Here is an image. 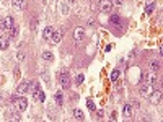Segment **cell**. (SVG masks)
<instances>
[{"instance_id": "6da1fadb", "label": "cell", "mask_w": 163, "mask_h": 122, "mask_svg": "<svg viewBox=\"0 0 163 122\" xmlns=\"http://www.w3.org/2000/svg\"><path fill=\"white\" fill-rule=\"evenodd\" d=\"M11 103L15 104V108H17L18 111H26V108H28V101H26V98L18 96V95H13V96H11Z\"/></svg>"}, {"instance_id": "7a4b0ae2", "label": "cell", "mask_w": 163, "mask_h": 122, "mask_svg": "<svg viewBox=\"0 0 163 122\" xmlns=\"http://www.w3.org/2000/svg\"><path fill=\"white\" fill-rule=\"evenodd\" d=\"M33 85H34V83H33L31 80L23 81V83L17 88V93H18V95H26V93H30L31 89H33Z\"/></svg>"}, {"instance_id": "3957f363", "label": "cell", "mask_w": 163, "mask_h": 122, "mask_svg": "<svg viewBox=\"0 0 163 122\" xmlns=\"http://www.w3.org/2000/svg\"><path fill=\"white\" fill-rule=\"evenodd\" d=\"M155 85H149V83H144L140 86V95L144 96V98H150V95H152V93L155 91Z\"/></svg>"}, {"instance_id": "277c9868", "label": "cell", "mask_w": 163, "mask_h": 122, "mask_svg": "<svg viewBox=\"0 0 163 122\" xmlns=\"http://www.w3.org/2000/svg\"><path fill=\"white\" fill-rule=\"evenodd\" d=\"M31 91H33V96H34V101H44V91H42L41 88L38 86V85H33V89H31Z\"/></svg>"}, {"instance_id": "5b68a950", "label": "cell", "mask_w": 163, "mask_h": 122, "mask_svg": "<svg viewBox=\"0 0 163 122\" xmlns=\"http://www.w3.org/2000/svg\"><path fill=\"white\" fill-rule=\"evenodd\" d=\"M113 8V2L111 0H100V10L103 13H109Z\"/></svg>"}, {"instance_id": "8992f818", "label": "cell", "mask_w": 163, "mask_h": 122, "mask_svg": "<svg viewBox=\"0 0 163 122\" xmlns=\"http://www.w3.org/2000/svg\"><path fill=\"white\" fill-rule=\"evenodd\" d=\"M61 85H62V88H69L70 86V75H69V72H62L61 73Z\"/></svg>"}, {"instance_id": "52a82bcc", "label": "cell", "mask_w": 163, "mask_h": 122, "mask_svg": "<svg viewBox=\"0 0 163 122\" xmlns=\"http://www.w3.org/2000/svg\"><path fill=\"white\" fill-rule=\"evenodd\" d=\"M144 83H149V85H155V86H157V73H155V72H150L149 75L145 77Z\"/></svg>"}, {"instance_id": "ba28073f", "label": "cell", "mask_w": 163, "mask_h": 122, "mask_svg": "<svg viewBox=\"0 0 163 122\" xmlns=\"http://www.w3.org/2000/svg\"><path fill=\"white\" fill-rule=\"evenodd\" d=\"M83 36H85V30L83 28H77L74 33V39H75V42H80V41L83 39Z\"/></svg>"}, {"instance_id": "9c48e42d", "label": "cell", "mask_w": 163, "mask_h": 122, "mask_svg": "<svg viewBox=\"0 0 163 122\" xmlns=\"http://www.w3.org/2000/svg\"><path fill=\"white\" fill-rule=\"evenodd\" d=\"M52 33H54V28L52 26H46L44 28V33H42V38L51 41V38H52Z\"/></svg>"}, {"instance_id": "30bf717a", "label": "cell", "mask_w": 163, "mask_h": 122, "mask_svg": "<svg viewBox=\"0 0 163 122\" xmlns=\"http://www.w3.org/2000/svg\"><path fill=\"white\" fill-rule=\"evenodd\" d=\"M13 26H15L13 18H11V16H7V18L3 20V30H11Z\"/></svg>"}, {"instance_id": "8fae6325", "label": "cell", "mask_w": 163, "mask_h": 122, "mask_svg": "<svg viewBox=\"0 0 163 122\" xmlns=\"http://www.w3.org/2000/svg\"><path fill=\"white\" fill-rule=\"evenodd\" d=\"M8 44H10V38H8V36H2V38H0V49H2V51L8 49Z\"/></svg>"}, {"instance_id": "7c38bea8", "label": "cell", "mask_w": 163, "mask_h": 122, "mask_svg": "<svg viewBox=\"0 0 163 122\" xmlns=\"http://www.w3.org/2000/svg\"><path fill=\"white\" fill-rule=\"evenodd\" d=\"M61 39H62V31H61V30H59V31H55V30H54L51 41H52L54 44H59V42H61Z\"/></svg>"}, {"instance_id": "4fadbf2b", "label": "cell", "mask_w": 163, "mask_h": 122, "mask_svg": "<svg viewBox=\"0 0 163 122\" xmlns=\"http://www.w3.org/2000/svg\"><path fill=\"white\" fill-rule=\"evenodd\" d=\"M124 117H127V119H130L132 117V104H124Z\"/></svg>"}, {"instance_id": "5bb4252c", "label": "cell", "mask_w": 163, "mask_h": 122, "mask_svg": "<svg viewBox=\"0 0 163 122\" xmlns=\"http://www.w3.org/2000/svg\"><path fill=\"white\" fill-rule=\"evenodd\" d=\"M11 2H13V7L18 8V10H23L26 5V0H11Z\"/></svg>"}, {"instance_id": "9a60e30c", "label": "cell", "mask_w": 163, "mask_h": 122, "mask_svg": "<svg viewBox=\"0 0 163 122\" xmlns=\"http://www.w3.org/2000/svg\"><path fill=\"white\" fill-rule=\"evenodd\" d=\"M155 8H157V3H149V5H147V8H145V13H147V15H152Z\"/></svg>"}, {"instance_id": "2e32d148", "label": "cell", "mask_w": 163, "mask_h": 122, "mask_svg": "<svg viewBox=\"0 0 163 122\" xmlns=\"http://www.w3.org/2000/svg\"><path fill=\"white\" fill-rule=\"evenodd\" d=\"M150 68H152V72L160 70V62H158V60H152V62H150Z\"/></svg>"}, {"instance_id": "e0dca14e", "label": "cell", "mask_w": 163, "mask_h": 122, "mask_svg": "<svg viewBox=\"0 0 163 122\" xmlns=\"http://www.w3.org/2000/svg\"><path fill=\"white\" fill-rule=\"evenodd\" d=\"M41 55H42V59H44V60H54V55H52V52H49V51H44Z\"/></svg>"}, {"instance_id": "ac0fdd59", "label": "cell", "mask_w": 163, "mask_h": 122, "mask_svg": "<svg viewBox=\"0 0 163 122\" xmlns=\"http://www.w3.org/2000/svg\"><path fill=\"white\" fill-rule=\"evenodd\" d=\"M109 21H111V24H119V23H121V16H119V15H113Z\"/></svg>"}, {"instance_id": "d6986e66", "label": "cell", "mask_w": 163, "mask_h": 122, "mask_svg": "<svg viewBox=\"0 0 163 122\" xmlns=\"http://www.w3.org/2000/svg\"><path fill=\"white\" fill-rule=\"evenodd\" d=\"M74 117H75V119H78V120H82L83 119V111H80V109H75V111H74Z\"/></svg>"}, {"instance_id": "ffe728a7", "label": "cell", "mask_w": 163, "mask_h": 122, "mask_svg": "<svg viewBox=\"0 0 163 122\" xmlns=\"http://www.w3.org/2000/svg\"><path fill=\"white\" fill-rule=\"evenodd\" d=\"M83 78H85V77H83L82 73H80V75H77V77H75V85H77V86H80V85L83 83Z\"/></svg>"}, {"instance_id": "44dd1931", "label": "cell", "mask_w": 163, "mask_h": 122, "mask_svg": "<svg viewBox=\"0 0 163 122\" xmlns=\"http://www.w3.org/2000/svg\"><path fill=\"white\" fill-rule=\"evenodd\" d=\"M119 75H121V72H119L118 68H116V70H113V73H111V80H113V81H116V80L119 78Z\"/></svg>"}, {"instance_id": "7402d4cb", "label": "cell", "mask_w": 163, "mask_h": 122, "mask_svg": "<svg viewBox=\"0 0 163 122\" xmlns=\"http://www.w3.org/2000/svg\"><path fill=\"white\" fill-rule=\"evenodd\" d=\"M55 101H57V104H62V103H64V96H62V91H57V95H55Z\"/></svg>"}, {"instance_id": "603a6c76", "label": "cell", "mask_w": 163, "mask_h": 122, "mask_svg": "<svg viewBox=\"0 0 163 122\" xmlns=\"http://www.w3.org/2000/svg\"><path fill=\"white\" fill-rule=\"evenodd\" d=\"M86 106H88L90 111H95V109H96V106H95V103L91 99H86Z\"/></svg>"}, {"instance_id": "cb8c5ba5", "label": "cell", "mask_w": 163, "mask_h": 122, "mask_svg": "<svg viewBox=\"0 0 163 122\" xmlns=\"http://www.w3.org/2000/svg\"><path fill=\"white\" fill-rule=\"evenodd\" d=\"M62 13H64V15H67V13H69V5H67L65 2L62 3Z\"/></svg>"}, {"instance_id": "d4e9b609", "label": "cell", "mask_w": 163, "mask_h": 122, "mask_svg": "<svg viewBox=\"0 0 163 122\" xmlns=\"http://www.w3.org/2000/svg\"><path fill=\"white\" fill-rule=\"evenodd\" d=\"M25 57H26L25 52H21V51H20L18 54H17V59H18V60H25Z\"/></svg>"}, {"instance_id": "484cf974", "label": "cell", "mask_w": 163, "mask_h": 122, "mask_svg": "<svg viewBox=\"0 0 163 122\" xmlns=\"http://www.w3.org/2000/svg\"><path fill=\"white\" fill-rule=\"evenodd\" d=\"M111 2H113V5H116V7H121L122 3H124L122 0H111Z\"/></svg>"}, {"instance_id": "4316f807", "label": "cell", "mask_w": 163, "mask_h": 122, "mask_svg": "<svg viewBox=\"0 0 163 122\" xmlns=\"http://www.w3.org/2000/svg\"><path fill=\"white\" fill-rule=\"evenodd\" d=\"M41 75H42V80H44V81H49V77H47V72L46 70H42Z\"/></svg>"}, {"instance_id": "83f0119b", "label": "cell", "mask_w": 163, "mask_h": 122, "mask_svg": "<svg viewBox=\"0 0 163 122\" xmlns=\"http://www.w3.org/2000/svg\"><path fill=\"white\" fill-rule=\"evenodd\" d=\"M10 119H13V120H21V117H20V114H11Z\"/></svg>"}, {"instance_id": "f1b7e54d", "label": "cell", "mask_w": 163, "mask_h": 122, "mask_svg": "<svg viewBox=\"0 0 163 122\" xmlns=\"http://www.w3.org/2000/svg\"><path fill=\"white\" fill-rule=\"evenodd\" d=\"M0 30H3V21L0 20Z\"/></svg>"}, {"instance_id": "f546056e", "label": "cell", "mask_w": 163, "mask_h": 122, "mask_svg": "<svg viewBox=\"0 0 163 122\" xmlns=\"http://www.w3.org/2000/svg\"><path fill=\"white\" fill-rule=\"evenodd\" d=\"M0 101H2V95H0Z\"/></svg>"}]
</instances>
